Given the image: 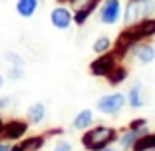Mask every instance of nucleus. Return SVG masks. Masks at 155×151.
<instances>
[{"instance_id": "nucleus-32", "label": "nucleus", "mask_w": 155, "mask_h": 151, "mask_svg": "<svg viewBox=\"0 0 155 151\" xmlns=\"http://www.w3.org/2000/svg\"><path fill=\"white\" fill-rule=\"evenodd\" d=\"M153 151H155V149H153Z\"/></svg>"}, {"instance_id": "nucleus-10", "label": "nucleus", "mask_w": 155, "mask_h": 151, "mask_svg": "<svg viewBox=\"0 0 155 151\" xmlns=\"http://www.w3.org/2000/svg\"><path fill=\"white\" fill-rule=\"evenodd\" d=\"M125 97H127V105L131 107V110L143 107V105H145V100H143V86H141V82L131 84L129 90H127V94H125Z\"/></svg>"}, {"instance_id": "nucleus-15", "label": "nucleus", "mask_w": 155, "mask_h": 151, "mask_svg": "<svg viewBox=\"0 0 155 151\" xmlns=\"http://www.w3.org/2000/svg\"><path fill=\"white\" fill-rule=\"evenodd\" d=\"M153 149H155V131H143L131 147V151H153Z\"/></svg>"}, {"instance_id": "nucleus-3", "label": "nucleus", "mask_w": 155, "mask_h": 151, "mask_svg": "<svg viewBox=\"0 0 155 151\" xmlns=\"http://www.w3.org/2000/svg\"><path fill=\"white\" fill-rule=\"evenodd\" d=\"M127 103V97L121 92H114V94H105L100 100L96 101V110L101 115H117L119 111L125 107Z\"/></svg>"}, {"instance_id": "nucleus-13", "label": "nucleus", "mask_w": 155, "mask_h": 151, "mask_svg": "<svg viewBox=\"0 0 155 151\" xmlns=\"http://www.w3.org/2000/svg\"><path fill=\"white\" fill-rule=\"evenodd\" d=\"M26 119H28V123L40 125L42 121L46 119V105L42 103V101L30 103V107H28V111H26Z\"/></svg>"}, {"instance_id": "nucleus-19", "label": "nucleus", "mask_w": 155, "mask_h": 151, "mask_svg": "<svg viewBox=\"0 0 155 151\" xmlns=\"http://www.w3.org/2000/svg\"><path fill=\"white\" fill-rule=\"evenodd\" d=\"M114 48V40L110 36H97L91 44V50L96 52V54H105V52H110Z\"/></svg>"}, {"instance_id": "nucleus-31", "label": "nucleus", "mask_w": 155, "mask_h": 151, "mask_svg": "<svg viewBox=\"0 0 155 151\" xmlns=\"http://www.w3.org/2000/svg\"><path fill=\"white\" fill-rule=\"evenodd\" d=\"M101 151H117V149H115V147H111V145H110V147H105V149H101Z\"/></svg>"}, {"instance_id": "nucleus-16", "label": "nucleus", "mask_w": 155, "mask_h": 151, "mask_svg": "<svg viewBox=\"0 0 155 151\" xmlns=\"http://www.w3.org/2000/svg\"><path fill=\"white\" fill-rule=\"evenodd\" d=\"M121 20L125 22V26H133V24L139 22V8H137V0H127L125 10L121 14Z\"/></svg>"}, {"instance_id": "nucleus-1", "label": "nucleus", "mask_w": 155, "mask_h": 151, "mask_svg": "<svg viewBox=\"0 0 155 151\" xmlns=\"http://www.w3.org/2000/svg\"><path fill=\"white\" fill-rule=\"evenodd\" d=\"M119 133L115 127H107V125H96L91 129L87 127L82 135V145L86 151H101L105 147L114 145L117 141Z\"/></svg>"}, {"instance_id": "nucleus-6", "label": "nucleus", "mask_w": 155, "mask_h": 151, "mask_svg": "<svg viewBox=\"0 0 155 151\" xmlns=\"http://www.w3.org/2000/svg\"><path fill=\"white\" fill-rule=\"evenodd\" d=\"M127 28L129 36L133 38V42H141V40H149V38L155 36V18L149 16V18L139 20L133 26H125Z\"/></svg>"}, {"instance_id": "nucleus-17", "label": "nucleus", "mask_w": 155, "mask_h": 151, "mask_svg": "<svg viewBox=\"0 0 155 151\" xmlns=\"http://www.w3.org/2000/svg\"><path fill=\"white\" fill-rule=\"evenodd\" d=\"M127 76H129L127 68H125V66H119V64H117L110 74H107V76H105V80H107V84H110V86L117 87L119 84H123L125 80H127Z\"/></svg>"}, {"instance_id": "nucleus-21", "label": "nucleus", "mask_w": 155, "mask_h": 151, "mask_svg": "<svg viewBox=\"0 0 155 151\" xmlns=\"http://www.w3.org/2000/svg\"><path fill=\"white\" fill-rule=\"evenodd\" d=\"M24 66H10L8 72H6V80L8 82H20L24 78Z\"/></svg>"}, {"instance_id": "nucleus-24", "label": "nucleus", "mask_w": 155, "mask_h": 151, "mask_svg": "<svg viewBox=\"0 0 155 151\" xmlns=\"http://www.w3.org/2000/svg\"><path fill=\"white\" fill-rule=\"evenodd\" d=\"M72 149H74V145L70 141H58L52 151H72Z\"/></svg>"}, {"instance_id": "nucleus-12", "label": "nucleus", "mask_w": 155, "mask_h": 151, "mask_svg": "<svg viewBox=\"0 0 155 151\" xmlns=\"http://www.w3.org/2000/svg\"><path fill=\"white\" fill-rule=\"evenodd\" d=\"M143 131H145V129H133V127L123 129V131L119 133V137H117V145L121 147L123 151H131L133 143L137 141V137H139Z\"/></svg>"}, {"instance_id": "nucleus-8", "label": "nucleus", "mask_w": 155, "mask_h": 151, "mask_svg": "<svg viewBox=\"0 0 155 151\" xmlns=\"http://www.w3.org/2000/svg\"><path fill=\"white\" fill-rule=\"evenodd\" d=\"M129 56L133 60H137L139 64H151V62H155V48H153V44L141 40V42H137V44H133Z\"/></svg>"}, {"instance_id": "nucleus-9", "label": "nucleus", "mask_w": 155, "mask_h": 151, "mask_svg": "<svg viewBox=\"0 0 155 151\" xmlns=\"http://www.w3.org/2000/svg\"><path fill=\"white\" fill-rule=\"evenodd\" d=\"M101 4V0H84L82 4L78 6V10L74 12V24L76 26H84L90 20V16L97 10V6Z\"/></svg>"}, {"instance_id": "nucleus-18", "label": "nucleus", "mask_w": 155, "mask_h": 151, "mask_svg": "<svg viewBox=\"0 0 155 151\" xmlns=\"http://www.w3.org/2000/svg\"><path fill=\"white\" fill-rule=\"evenodd\" d=\"M24 145V151H40L46 145V135H30L26 139H20Z\"/></svg>"}, {"instance_id": "nucleus-4", "label": "nucleus", "mask_w": 155, "mask_h": 151, "mask_svg": "<svg viewBox=\"0 0 155 151\" xmlns=\"http://www.w3.org/2000/svg\"><path fill=\"white\" fill-rule=\"evenodd\" d=\"M117 64H119V60L111 50L105 52V54H97V58L90 62V74L94 78H105Z\"/></svg>"}, {"instance_id": "nucleus-28", "label": "nucleus", "mask_w": 155, "mask_h": 151, "mask_svg": "<svg viewBox=\"0 0 155 151\" xmlns=\"http://www.w3.org/2000/svg\"><path fill=\"white\" fill-rule=\"evenodd\" d=\"M58 2H66V4H82L84 0H58Z\"/></svg>"}, {"instance_id": "nucleus-29", "label": "nucleus", "mask_w": 155, "mask_h": 151, "mask_svg": "<svg viewBox=\"0 0 155 151\" xmlns=\"http://www.w3.org/2000/svg\"><path fill=\"white\" fill-rule=\"evenodd\" d=\"M4 123H6V121H4V117L0 115V135H2V129H4Z\"/></svg>"}, {"instance_id": "nucleus-25", "label": "nucleus", "mask_w": 155, "mask_h": 151, "mask_svg": "<svg viewBox=\"0 0 155 151\" xmlns=\"http://www.w3.org/2000/svg\"><path fill=\"white\" fill-rule=\"evenodd\" d=\"M10 103H12V97H10V96H2V97H0V111L6 110Z\"/></svg>"}, {"instance_id": "nucleus-11", "label": "nucleus", "mask_w": 155, "mask_h": 151, "mask_svg": "<svg viewBox=\"0 0 155 151\" xmlns=\"http://www.w3.org/2000/svg\"><path fill=\"white\" fill-rule=\"evenodd\" d=\"M14 8H16V14H18L20 18L30 20L36 16L38 8H40V0H16Z\"/></svg>"}, {"instance_id": "nucleus-23", "label": "nucleus", "mask_w": 155, "mask_h": 151, "mask_svg": "<svg viewBox=\"0 0 155 151\" xmlns=\"http://www.w3.org/2000/svg\"><path fill=\"white\" fill-rule=\"evenodd\" d=\"M129 127H133V129H145L147 127V119L145 117H137V119H133L131 123H129Z\"/></svg>"}, {"instance_id": "nucleus-22", "label": "nucleus", "mask_w": 155, "mask_h": 151, "mask_svg": "<svg viewBox=\"0 0 155 151\" xmlns=\"http://www.w3.org/2000/svg\"><path fill=\"white\" fill-rule=\"evenodd\" d=\"M4 60L8 62L10 66H24V58L18 54V52H12V50H6L4 52Z\"/></svg>"}, {"instance_id": "nucleus-20", "label": "nucleus", "mask_w": 155, "mask_h": 151, "mask_svg": "<svg viewBox=\"0 0 155 151\" xmlns=\"http://www.w3.org/2000/svg\"><path fill=\"white\" fill-rule=\"evenodd\" d=\"M137 8H139V18H149L155 14V0H137Z\"/></svg>"}, {"instance_id": "nucleus-2", "label": "nucleus", "mask_w": 155, "mask_h": 151, "mask_svg": "<svg viewBox=\"0 0 155 151\" xmlns=\"http://www.w3.org/2000/svg\"><path fill=\"white\" fill-rule=\"evenodd\" d=\"M121 0H101V4L97 6V20L104 26H115L121 20Z\"/></svg>"}, {"instance_id": "nucleus-30", "label": "nucleus", "mask_w": 155, "mask_h": 151, "mask_svg": "<svg viewBox=\"0 0 155 151\" xmlns=\"http://www.w3.org/2000/svg\"><path fill=\"white\" fill-rule=\"evenodd\" d=\"M4 80H6V78L2 76V74H0V90H2V86H4Z\"/></svg>"}, {"instance_id": "nucleus-5", "label": "nucleus", "mask_w": 155, "mask_h": 151, "mask_svg": "<svg viewBox=\"0 0 155 151\" xmlns=\"http://www.w3.org/2000/svg\"><path fill=\"white\" fill-rule=\"evenodd\" d=\"M28 119H18V117H14L10 119V121H6L4 123V129H2V135L0 137L6 139V141L14 143V141H20L22 137H26V133H28Z\"/></svg>"}, {"instance_id": "nucleus-14", "label": "nucleus", "mask_w": 155, "mask_h": 151, "mask_svg": "<svg viewBox=\"0 0 155 151\" xmlns=\"http://www.w3.org/2000/svg\"><path fill=\"white\" fill-rule=\"evenodd\" d=\"M91 125H94V111H91V110L78 111L76 117H74V121H72V127L80 129V131H86V129L91 127Z\"/></svg>"}, {"instance_id": "nucleus-27", "label": "nucleus", "mask_w": 155, "mask_h": 151, "mask_svg": "<svg viewBox=\"0 0 155 151\" xmlns=\"http://www.w3.org/2000/svg\"><path fill=\"white\" fill-rule=\"evenodd\" d=\"M0 151H10V141L0 137Z\"/></svg>"}, {"instance_id": "nucleus-7", "label": "nucleus", "mask_w": 155, "mask_h": 151, "mask_svg": "<svg viewBox=\"0 0 155 151\" xmlns=\"http://www.w3.org/2000/svg\"><path fill=\"white\" fill-rule=\"evenodd\" d=\"M50 24L56 30H68L74 24V12L64 4H58L50 10Z\"/></svg>"}, {"instance_id": "nucleus-26", "label": "nucleus", "mask_w": 155, "mask_h": 151, "mask_svg": "<svg viewBox=\"0 0 155 151\" xmlns=\"http://www.w3.org/2000/svg\"><path fill=\"white\" fill-rule=\"evenodd\" d=\"M56 135H64V129L54 127V129H50V131H46V137H56Z\"/></svg>"}]
</instances>
